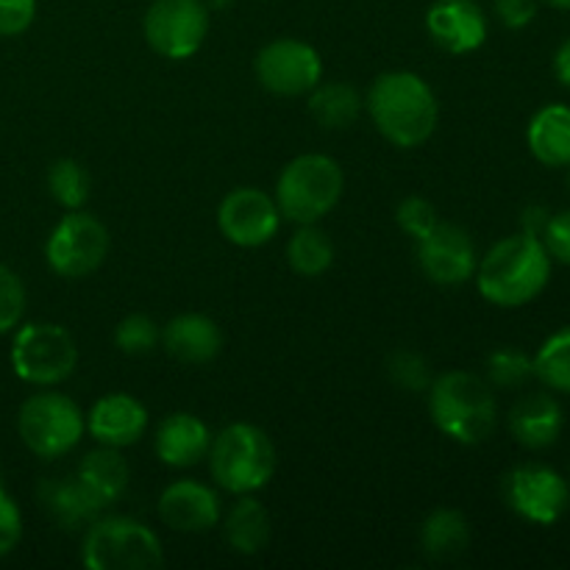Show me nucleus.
Returning <instances> with one entry per match:
<instances>
[{"mask_svg":"<svg viewBox=\"0 0 570 570\" xmlns=\"http://www.w3.org/2000/svg\"><path fill=\"white\" fill-rule=\"evenodd\" d=\"M551 265L554 259L546 250L543 239L518 232L499 239L479 259L473 282L479 295L499 309H521L549 287Z\"/></svg>","mask_w":570,"mask_h":570,"instance_id":"1","label":"nucleus"},{"mask_svg":"<svg viewBox=\"0 0 570 570\" xmlns=\"http://www.w3.org/2000/svg\"><path fill=\"white\" fill-rule=\"evenodd\" d=\"M365 109L373 126L395 148H417L434 134L440 104L434 89L417 72H382L367 89Z\"/></svg>","mask_w":570,"mask_h":570,"instance_id":"2","label":"nucleus"},{"mask_svg":"<svg viewBox=\"0 0 570 570\" xmlns=\"http://www.w3.org/2000/svg\"><path fill=\"white\" fill-rule=\"evenodd\" d=\"M429 393L432 423L460 445H479L499 426V401L484 376L471 371H449L434 376Z\"/></svg>","mask_w":570,"mask_h":570,"instance_id":"3","label":"nucleus"},{"mask_svg":"<svg viewBox=\"0 0 570 570\" xmlns=\"http://www.w3.org/2000/svg\"><path fill=\"white\" fill-rule=\"evenodd\" d=\"M209 473L232 495H254L276 473V445L254 423H232L209 445Z\"/></svg>","mask_w":570,"mask_h":570,"instance_id":"4","label":"nucleus"},{"mask_svg":"<svg viewBox=\"0 0 570 570\" xmlns=\"http://www.w3.org/2000/svg\"><path fill=\"white\" fill-rule=\"evenodd\" d=\"M343 189V167L332 156L304 154L295 156L278 173L273 198H276V206L284 220L304 226V223H321L340 204Z\"/></svg>","mask_w":570,"mask_h":570,"instance_id":"5","label":"nucleus"},{"mask_svg":"<svg viewBox=\"0 0 570 570\" xmlns=\"http://www.w3.org/2000/svg\"><path fill=\"white\" fill-rule=\"evenodd\" d=\"M81 562L89 570H156L165 566V546L137 518L98 515L83 532Z\"/></svg>","mask_w":570,"mask_h":570,"instance_id":"6","label":"nucleus"},{"mask_svg":"<svg viewBox=\"0 0 570 570\" xmlns=\"http://www.w3.org/2000/svg\"><path fill=\"white\" fill-rule=\"evenodd\" d=\"M87 417L81 406L65 393L42 387L28 395L17 412V434L22 445L39 460H59L81 443Z\"/></svg>","mask_w":570,"mask_h":570,"instance_id":"7","label":"nucleus"},{"mask_svg":"<svg viewBox=\"0 0 570 570\" xmlns=\"http://www.w3.org/2000/svg\"><path fill=\"white\" fill-rule=\"evenodd\" d=\"M11 371L31 387H56L78 367L76 337L59 323H20L9 351Z\"/></svg>","mask_w":570,"mask_h":570,"instance_id":"8","label":"nucleus"},{"mask_svg":"<svg viewBox=\"0 0 570 570\" xmlns=\"http://www.w3.org/2000/svg\"><path fill=\"white\" fill-rule=\"evenodd\" d=\"M109 228L95 215L67 212L45 243V259L61 278H83L98 271L109 256Z\"/></svg>","mask_w":570,"mask_h":570,"instance_id":"9","label":"nucleus"},{"mask_svg":"<svg viewBox=\"0 0 570 570\" xmlns=\"http://www.w3.org/2000/svg\"><path fill=\"white\" fill-rule=\"evenodd\" d=\"M150 50L184 61L198 53L209 33V6L204 0H154L142 17Z\"/></svg>","mask_w":570,"mask_h":570,"instance_id":"10","label":"nucleus"},{"mask_svg":"<svg viewBox=\"0 0 570 570\" xmlns=\"http://www.w3.org/2000/svg\"><path fill=\"white\" fill-rule=\"evenodd\" d=\"M256 81L282 98L309 95L323 81V59L312 45L301 39H273L254 59Z\"/></svg>","mask_w":570,"mask_h":570,"instance_id":"11","label":"nucleus"},{"mask_svg":"<svg viewBox=\"0 0 570 570\" xmlns=\"http://www.w3.org/2000/svg\"><path fill=\"white\" fill-rule=\"evenodd\" d=\"M504 501L523 521L554 527L570 507V484L549 465H518L504 476Z\"/></svg>","mask_w":570,"mask_h":570,"instance_id":"12","label":"nucleus"},{"mask_svg":"<svg viewBox=\"0 0 570 570\" xmlns=\"http://www.w3.org/2000/svg\"><path fill=\"white\" fill-rule=\"evenodd\" d=\"M217 228L237 248H262L282 228V212L259 187H237L217 206Z\"/></svg>","mask_w":570,"mask_h":570,"instance_id":"13","label":"nucleus"},{"mask_svg":"<svg viewBox=\"0 0 570 570\" xmlns=\"http://www.w3.org/2000/svg\"><path fill=\"white\" fill-rule=\"evenodd\" d=\"M417 265L429 282L440 287H462L473 282L476 273V245L465 228L440 220L426 237L417 239Z\"/></svg>","mask_w":570,"mask_h":570,"instance_id":"14","label":"nucleus"},{"mask_svg":"<svg viewBox=\"0 0 570 570\" xmlns=\"http://www.w3.org/2000/svg\"><path fill=\"white\" fill-rule=\"evenodd\" d=\"M426 31L445 53H473L488 42V17L476 0H434L426 11Z\"/></svg>","mask_w":570,"mask_h":570,"instance_id":"15","label":"nucleus"},{"mask_svg":"<svg viewBox=\"0 0 570 570\" xmlns=\"http://www.w3.org/2000/svg\"><path fill=\"white\" fill-rule=\"evenodd\" d=\"M223 515L220 495L215 488L195 479H178L159 495V518L165 527L181 534H204L217 527Z\"/></svg>","mask_w":570,"mask_h":570,"instance_id":"16","label":"nucleus"},{"mask_svg":"<svg viewBox=\"0 0 570 570\" xmlns=\"http://www.w3.org/2000/svg\"><path fill=\"white\" fill-rule=\"evenodd\" d=\"M150 415L142 401L128 393L104 395L87 412V432L98 445L128 449L137 445L148 432Z\"/></svg>","mask_w":570,"mask_h":570,"instance_id":"17","label":"nucleus"},{"mask_svg":"<svg viewBox=\"0 0 570 570\" xmlns=\"http://www.w3.org/2000/svg\"><path fill=\"white\" fill-rule=\"evenodd\" d=\"M161 348L184 365H206L223 351V332L217 321L200 312H184L161 326Z\"/></svg>","mask_w":570,"mask_h":570,"instance_id":"18","label":"nucleus"},{"mask_svg":"<svg viewBox=\"0 0 570 570\" xmlns=\"http://www.w3.org/2000/svg\"><path fill=\"white\" fill-rule=\"evenodd\" d=\"M510 434L529 451H546L560 440L566 429V412L554 393H529L510 410Z\"/></svg>","mask_w":570,"mask_h":570,"instance_id":"19","label":"nucleus"},{"mask_svg":"<svg viewBox=\"0 0 570 570\" xmlns=\"http://www.w3.org/2000/svg\"><path fill=\"white\" fill-rule=\"evenodd\" d=\"M215 434L193 412H173L156 426L154 451L167 468H193L206 460Z\"/></svg>","mask_w":570,"mask_h":570,"instance_id":"20","label":"nucleus"},{"mask_svg":"<svg viewBox=\"0 0 570 570\" xmlns=\"http://www.w3.org/2000/svg\"><path fill=\"white\" fill-rule=\"evenodd\" d=\"M37 499L42 510L48 512L56 527L76 532L87 529L98 515H104V507L89 495V490L78 482V476H50L37 484Z\"/></svg>","mask_w":570,"mask_h":570,"instance_id":"21","label":"nucleus"},{"mask_svg":"<svg viewBox=\"0 0 570 570\" xmlns=\"http://www.w3.org/2000/svg\"><path fill=\"white\" fill-rule=\"evenodd\" d=\"M76 476L104 510L117 504L131 482V471H128V462L122 460L120 449H109V445H98L95 451H89L78 462Z\"/></svg>","mask_w":570,"mask_h":570,"instance_id":"22","label":"nucleus"},{"mask_svg":"<svg viewBox=\"0 0 570 570\" xmlns=\"http://www.w3.org/2000/svg\"><path fill=\"white\" fill-rule=\"evenodd\" d=\"M527 145L546 167L570 165V106L549 104L534 111L527 128Z\"/></svg>","mask_w":570,"mask_h":570,"instance_id":"23","label":"nucleus"},{"mask_svg":"<svg viewBox=\"0 0 570 570\" xmlns=\"http://www.w3.org/2000/svg\"><path fill=\"white\" fill-rule=\"evenodd\" d=\"M226 543L239 557H254L271 543V515L254 495H239L223 521Z\"/></svg>","mask_w":570,"mask_h":570,"instance_id":"24","label":"nucleus"},{"mask_svg":"<svg viewBox=\"0 0 570 570\" xmlns=\"http://www.w3.org/2000/svg\"><path fill=\"white\" fill-rule=\"evenodd\" d=\"M421 546L432 562L460 560L471 546V523L460 510L440 507L423 521Z\"/></svg>","mask_w":570,"mask_h":570,"instance_id":"25","label":"nucleus"},{"mask_svg":"<svg viewBox=\"0 0 570 570\" xmlns=\"http://www.w3.org/2000/svg\"><path fill=\"white\" fill-rule=\"evenodd\" d=\"M365 98L345 81H321L309 92V115L328 131H343L360 120Z\"/></svg>","mask_w":570,"mask_h":570,"instance_id":"26","label":"nucleus"},{"mask_svg":"<svg viewBox=\"0 0 570 570\" xmlns=\"http://www.w3.org/2000/svg\"><path fill=\"white\" fill-rule=\"evenodd\" d=\"M287 262L298 276L317 278L334 265V245L317 223H304L298 232L289 237L287 245Z\"/></svg>","mask_w":570,"mask_h":570,"instance_id":"27","label":"nucleus"},{"mask_svg":"<svg viewBox=\"0 0 570 570\" xmlns=\"http://www.w3.org/2000/svg\"><path fill=\"white\" fill-rule=\"evenodd\" d=\"M534 362V379L551 393L570 395V326L543 340Z\"/></svg>","mask_w":570,"mask_h":570,"instance_id":"28","label":"nucleus"},{"mask_svg":"<svg viewBox=\"0 0 570 570\" xmlns=\"http://www.w3.org/2000/svg\"><path fill=\"white\" fill-rule=\"evenodd\" d=\"M48 193L61 209H83L89 198V176L76 159H56L48 167Z\"/></svg>","mask_w":570,"mask_h":570,"instance_id":"29","label":"nucleus"},{"mask_svg":"<svg viewBox=\"0 0 570 570\" xmlns=\"http://www.w3.org/2000/svg\"><path fill=\"white\" fill-rule=\"evenodd\" d=\"M534 379V362L527 351L521 348H495L488 356V382L490 387L518 390Z\"/></svg>","mask_w":570,"mask_h":570,"instance_id":"30","label":"nucleus"},{"mask_svg":"<svg viewBox=\"0 0 570 570\" xmlns=\"http://www.w3.org/2000/svg\"><path fill=\"white\" fill-rule=\"evenodd\" d=\"M161 328L156 326L154 317L148 315H128L117 323L115 345L126 356H145L159 345Z\"/></svg>","mask_w":570,"mask_h":570,"instance_id":"31","label":"nucleus"},{"mask_svg":"<svg viewBox=\"0 0 570 570\" xmlns=\"http://www.w3.org/2000/svg\"><path fill=\"white\" fill-rule=\"evenodd\" d=\"M387 376L395 387L406 390V393H426L434 382L429 362L423 360L417 351H406V348L390 354Z\"/></svg>","mask_w":570,"mask_h":570,"instance_id":"32","label":"nucleus"},{"mask_svg":"<svg viewBox=\"0 0 570 570\" xmlns=\"http://www.w3.org/2000/svg\"><path fill=\"white\" fill-rule=\"evenodd\" d=\"M26 284L11 267L0 265V337L14 332L26 315Z\"/></svg>","mask_w":570,"mask_h":570,"instance_id":"33","label":"nucleus"},{"mask_svg":"<svg viewBox=\"0 0 570 570\" xmlns=\"http://www.w3.org/2000/svg\"><path fill=\"white\" fill-rule=\"evenodd\" d=\"M395 220H399L401 232L410 234L417 243V239L426 237V234L438 226L440 217L432 200L421 198V195H410V198L401 200L399 209H395Z\"/></svg>","mask_w":570,"mask_h":570,"instance_id":"34","label":"nucleus"},{"mask_svg":"<svg viewBox=\"0 0 570 570\" xmlns=\"http://www.w3.org/2000/svg\"><path fill=\"white\" fill-rule=\"evenodd\" d=\"M22 540V512L9 490L0 488V560L9 557Z\"/></svg>","mask_w":570,"mask_h":570,"instance_id":"35","label":"nucleus"},{"mask_svg":"<svg viewBox=\"0 0 570 570\" xmlns=\"http://www.w3.org/2000/svg\"><path fill=\"white\" fill-rule=\"evenodd\" d=\"M540 239H543L551 259L570 267V209L554 212V215L549 217V223H546Z\"/></svg>","mask_w":570,"mask_h":570,"instance_id":"36","label":"nucleus"},{"mask_svg":"<svg viewBox=\"0 0 570 570\" xmlns=\"http://www.w3.org/2000/svg\"><path fill=\"white\" fill-rule=\"evenodd\" d=\"M37 17V0H0V37H20Z\"/></svg>","mask_w":570,"mask_h":570,"instance_id":"37","label":"nucleus"},{"mask_svg":"<svg viewBox=\"0 0 570 570\" xmlns=\"http://www.w3.org/2000/svg\"><path fill=\"white\" fill-rule=\"evenodd\" d=\"M540 0H493V14L510 31H521V28L532 26L538 17Z\"/></svg>","mask_w":570,"mask_h":570,"instance_id":"38","label":"nucleus"},{"mask_svg":"<svg viewBox=\"0 0 570 570\" xmlns=\"http://www.w3.org/2000/svg\"><path fill=\"white\" fill-rule=\"evenodd\" d=\"M549 217H551V212L546 209V206H540V204L527 206V209H523V215H521V232L540 237V234H543V228H546V223H549Z\"/></svg>","mask_w":570,"mask_h":570,"instance_id":"39","label":"nucleus"},{"mask_svg":"<svg viewBox=\"0 0 570 570\" xmlns=\"http://www.w3.org/2000/svg\"><path fill=\"white\" fill-rule=\"evenodd\" d=\"M554 76L562 87L570 89V37L557 48L554 53Z\"/></svg>","mask_w":570,"mask_h":570,"instance_id":"40","label":"nucleus"},{"mask_svg":"<svg viewBox=\"0 0 570 570\" xmlns=\"http://www.w3.org/2000/svg\"><path fill=\"white\" fill-rule=\"evenodd\" d=\"M543 3H549L551 9H560V11H570V0H543Z\"/></svg>","mask_w":570,"mask_h":570,"instance_id":"41","label":"nucleus"},{"mask_svg":"<svg viewBox=\"0 0 570 570\" xmlns=\"http://www.w3.org/2000/svg\"><path fill=\"white\" fill-rule=\"evenodd\" d=\"M566 181H568V189H570V165H568V178H566Z\"/></svg>","mask_w":570,"mask_h":570,"instance_id":"42","label":"nucleus"}]
</instances>
